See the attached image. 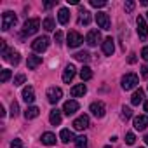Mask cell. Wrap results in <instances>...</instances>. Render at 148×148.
<instances>
[{
    "label": "cell",
    "mask_w": 148,
    "mask_h": 148,
    "mask_svg": "<svg viewBox=\"0 0 148 148\" xmlns=\"http://www.w3.org/2000/svg\"><path fill=\"white\" fill-rule=\"evenodd\" d=\"M145 112L148 113V101H145Z\"/></svg>",
    "instance_id": "44"
},
{
    "label": "cell",
    "mask_w": 148,
    "mask_h": 148,
    "mask_svg": "<svg viewBox=\"0 0 148 148\" xmlns=\"http://www.w3.org/2000/svg\"><path fill=\"white\" fill-rule=\"evenodd\" d=\"M82 42H84V37H82L79 32H75V30L70 32V33H68V37H66V44H68V47H70V49L79 47Z\"/></svg>",
    "instance_id": "4"
},
{
    "label": "cell",
    "mask_w": 148,
    "mask_h": 148,
    "mask_svg": "<svg viewBox=\"0 0 148 148\" xmlns=\"http://www.w3.org/2000/svg\"><path fill=\"white\" fill-rule=\"evenodd\" d=\"M26 64H28V70H35L38 64H42V58H40V56H35V54H32V56H28Z\"/></svg>",
    "instance_id": "18"
},
{
    "label": "cell",
    "mask_w": 148,
    "mask_h": 148,
    "mask_svg": "<svg viewBox=\"0 0 148 148\" xmlns=\"http://www.w3.org/2000/svg\"><path fill=\"white\" fill-rule=\"evenodd\" d=\"M47 47H49V38L47 37H38L32 42V49L35 52H44V51H47Z\"/></svg>",
    "instance_id": "5"
},
{
    "label": "cell",
    "mask_w": 148,
    "mask_h": 148,
    "mask_svg": "<svg viewBox=\"0 0 148 148\" xmlns=\"http://www.w3.org/2000/svg\"><path fill=\"white\" fill-rule=\"evenodd\" d=\"M63 38H64V37H63V32H56V33H54V42H56V44H61Z\"/></svg>",
    "instance_id": "38"
},
{
    "label": "cell",
    "mask_w": 148,
    "mask_h": 148,
    "mask_svg": "<svg viewBox=\"0 0 148 148\" xmlns=\"http://www.w3.org/2000/svg\"><path fill=\"white\" fill-rule=\"evenodd\" d=\"M42 28L45 30V32H52L54 28H56V25H54V19L49 16V18H45L44 21H42Z\"/></svg>",
    "instance_id": "26"
},
{
    "label": "cell",
    "mask_w": 148,
    "mask_h": 148,
    "mask_svg": "<svg viewBox=\"0 0 148 148\" xmlns=\"http://www.w3.org/2000/svg\"><path fill=\"white\" fill-rule=\"evenodd\" d=\"M103 52H105L106 56H112V54L115 52V40H113L112 37H108V38L103 40Z\"/></svg>",
    "instance_id": "15"
},
{
    "label": "cell",
    "mask_w": 148,
    "mask_h": 148,
    "mask_svg": "<svg viewBox=\"0 0 148 148\" xmlns=\"http://www.w3.org/2000/svg\"><path fill=\"white\" fill-rule=\"evenodd\" d=\"M125 143H127V145H134V143H136V136H134L132 132H127V134H125Z\"/></svg>",
    "instance_id": "36"
},
{
    "label": "cell",
    "mask_w": 148,
    "mask_h": 148,
    "mask_svg": "<svg viewBox=\"0 0 148 148\" xmlns=\"http://www.w3.org/2000/svg\"><path fill=\"white\" fill-rule=\"evenodd\" d=\"M58 21L61 23V25H66L68 21H70V11L68 9H59V14H58Z\"/></svg>",
    "instance_id": "22"
},
{
    "label": "cell",
    "mask_w": 148,
    "mask_h": 148,
    "mask_svg": "<svg viewBox=\"0 0 148 148\" xmlns=\"http://www.w3.org/2000/svg\"><path fill=\"white\" fill-rule=\"evenodd\" d=\"M145 143H146V145H148V134H146V136H145Z\"/></svg>",
    "instance_id": "46"
},
{
    "label": "cell",
    "mask_w": 148,
    "mask_h": 148,
    "mask_svg": "<svg viewBox=\"0 0 148 148\" xmlns=\"http://www.w3.org/2000/svg\"><path fill=\"white\" fill-rule=\"evenodd\" d=\"M96 23L101 30H110V18L106 12H98L96 14Z\"/></svg>",
    "instance_id": "10"
},
{
    "label": "cell",
    "mask_w": 148,
    "mask_h": 148,
    "mask_svg": "<svg viewBox=\"0 0 148 148\" xmlns=\"http://www.w3.org/2000/svg\"><path fill=\"white\" fill-rule=\"evenodd\" d=\"M40 28V19L38 18H32V19H26V23L23 25V32L21 35L23 37H30V35H35Z\"/></svg>",
    "instance_id": "1"
},
{
    "label": "cell",
    "mask_w": 148,
    "mask_h": 148,
    "mask_svg": "<svg viewBox=\"0 0 148 148\" xmlns=\"http://www.w3.org/2000/svg\"><path fill=\"white\" fill-rule=\"evenodd\" d=\"M75 66L73 64H66V68H64V71H63V82L64 84H70L71 80H73V77H75Z\"/></svg>",
    "instance_id": "13"
},
{
    "label": "cell",
    "mask_w": 148,
    "mask_h": 148,
    "mask_svg": "<svg viewBox=\"0 0 148 148\" xmlns=\"http://www.w3.org/2000/svg\"><path fill=\"white\" fill-rule=\"evenodd\" d=\"M141 77L143 79H148V64H143L141 66Z\"/></svg>",
    "instance_id": "39"
},
{
    "label": "cell",
    "mask_w": 148,
    "mask_h": 148,
    "mask_svg": "<svg viewBox=\"0 0 148 148\" xmlns=\"http://www.w3.org/2000/svg\"><path fill=\"white\" fill-rule=\"evenodd\" d=\"M91 5L92 7H105L106 2H105V0H91Z\"/></svg>",
    "instance_id": "37"
},
{
    "label": "cell",
    "mask_w": 148,
    "mask_h": 148,
    "mask_svg": "<svg viewBox=\"0 0 148 148\" xmlns=\"http://www.w3.org/2000/svg\"><path fill=\"white\" fill-rule=\"evenodd\" d=\"M86 92H87L86 84H79V86H75V87H71V96H73V98H80V96H84Z\"/></svg>",
    "instance_id": "19"
},
{
    "label": "cell",
    "mask_w": 148,
    "mask_h": 148,
    "mask_svg": "<svg viewBox=\"0 0 148 148\" xmlns=\"http://www.w3.org/2000/svg\"><path fill=\"white\" fill-rule=\"evenodd\" d=\"M148 127V115H138L134 117V129L136 131H143Z\"/></svg>",
    "instance_id": "14"
},
{
    "label": "cell",
    "mask_w": 148,
    "mask_h": 148,
    "mask_svg": "<svg viewBox=\"0 0 148 148\" xmlns=\"http://www.w3.org/2000/svg\"><path fill=\"white\" fill-rule=\"evenodd\" d=\"M141 58H143L145 61H148V45L143 47V51H141Z\"/></svg>",
    "instance_id": "40"
},
{
    "label": "cell",
    "mask_w": 148,
    "mask_h": 148,
    "mask_svg": "<svg viewBox=\"0 0 148 148\" xmlns=\"http://www.w3.org/2000/svg\"><path fill=\"white\" fill-rule=\"evenodd\" d=\"M79 110V103L75 101V99H70V101H66L64 105H63V112H64V115H73V113H75Z\"/></svg>",
    "instance_id": "12"
},
{
    "label": "cell",
    "mask_w": 148,
    "mask_h": 148,
    "mask_svg": "<svg viewBox=\"0 0 148 148\" xmlns=\"http://www.w3.org/2000/svg\"><path fill=\"white\" fill-rule=\"evenodd\" d=\"M59 138H61L63 143H70V141H75V139H77L75 134H73V131H70V129H61Z\"/></svg>",
    "instance_id": "17"
},
{
    "label": "cell",
    "mask_w": 148,
    "mask_h": 148,
    "mask_svg": "<svg viewBox=\"0 0 148 148\" xmlns=\"http://www.w3.org/2000/svg\"><path fill=\"white\" fill-rule=\"evenodd\" d=\"M91 113L94 115V117H98V119H101V117H105V113H106V106H105V103L103 101H94V103H91Z\"/></svg>",
    "instance_id": "6"
},
{
    "label": "cell",
    "mask_w": 148,
    "mask_h": 148,
    "mask_svg": "<svg viewBox=\"0 0 148 148\" xmlns=\"http://www.w3.org/2000/svg\"><path fill=\"white\" fill-rule=\"evenodd\" d=\"M91 23V12L89 11H86V9H82L80 11V18H79V25H89Z\"/></svg>",
    "instance_id": "23"
},
{
    "label": "cell",
    "mask_w": 148,
    "mask_h": 148,
    "mask_svg": "<svg viewBox=\"0 0 148 148\" xmlns=\"http://www.w3.org/2000/svg\"><path fill=\"white\" fill-rule=\"evenodd\" d=\"M89 127V117L87 115H80L77 117L75 120H73V129H77V131H84Z\"/></svg>",
    "instance_id": "11"
},
{
    "label": "cell",
    "mask_w": 148,
    "mask_h": 148,
    "mask_svg": "<svg viewBox=\"0 0 148 148\" xmlns=\"http://www.w3.org/2000/svg\"><path fill=\"white\" fill-rule=\"evenodd\" d=\"M19 115V105L18 101H12L11 103V117H18Z\"/></svg>",
    "instance_id": "33"
},
{
    "label": "cell",
    "mask_w": 148,
    "mask_h": 148,
    "mask_svg": "<svg viewBox=\"0 0 148 148\" xmlns=\"http://www.w3.org/2000/svg\"><path fill=\"white\" fill-rule=\"evenodd\" d=\"M105 148H112V146H105Z\"/></svg>",
    "instance_id": "48"
},
{
    "label": "cell",
    "mask_w": 148,
    "mask_h": 148,
    "mask_svg": "<svg viewBox=\"0 0 148 148\" xmlns=\"http://www.w3.org/2000/svg\"><path fill=\"white\" fill-rule=\"evenodd\" d=\"M136 25H138V35L141 40H146L148 38V26H146V21L143 16H138L136 19Z\"/></svg>",
    "instance_id": "7"
},
{
    "label": "cell",
    "mask_w": 148,
    "mask_h": 148,
    "mask_svg": "<svg viewBox=\"0 0 148 148\" xmlns=\"http://www.w3.org/2000/svg\"><path fill=\"white\" fill-rule=\"evenodd\" d=\"M38 113H40V110H38L37 106H28V108H26V112H25V117L30 120V119H35V117H38Z\"/></svg>",
    "instance_id": "27"
},
{
    "label": "cell",
    "mask_w": 148,
    "mask_h": 148,
    "mask_svg": "<svg viewBox=\"0 0 148 148\" xmlns=\"http://www.w3.org/2000/svg\"><path fill=\"white\" fill-rule=\"evenodd\" d=\"M73 58H75L77 61H82V63H87V61L91 59V54H89L87 51H80V52H77V54H73Z\"/></svg>",
    "instance_id": "28"
},
{
    "label": "cell",
    "mask_w": 148,
    "mask_h": 148,
    "mask_svg": "<svg viewBox=\"0 0 148 148\" xmlns=\"http://www.w3.org/2000/svg\"><path fill=\"white\" fill-rule=\"evenodd\" d=\"M11 75H12V71L11 70H2V75H0V82H7L9 79H11Z\"/></svg>",
    "instance_id": "34"
},
{
    "label": "cell",
    "mask_w": 148,
    "mask_h": 148,
    "mask_svg": "<svg viewBox=\"0 0 148 148\" xmlns=\"http://www.w3.org/2000/svg\"><path fill=\"white\" fill-rule=\"evenodd\" d=\"M16 23H18V18H16V14L12 11H5L2 14V30L4 32H7L12 26H16Z\"/></svg>",
    "instance_id": "2"
},
{
    "label": "cell",
    "mask_w": 148,
    "mask_h": 148,
    "mask_svg": "<svg viewBox=\"0 0 148 148\" xmlns=\"http://www.w3.org/2000/svg\"><path fill=\"white\" fill-rule=\"evenodd\" d=\"M9 61H11L14 66H18V64H19V61H21V58H19V52H14V51H12V52L9 54Z\"/></svg>",
    "instance_id": "30"
},
{
    "label": "cell",
    "mask_w": 148,
    "mask_h": 148,
    "mask_svg": "<svg viewBox=\"0 0 148 148\" xmlns=\"http://www.w3.org/2000/svg\"><path fill=\"white\" fill-rule=\"evenodd\" d=\"M134 7H136V4L132 2V0H127V2L124 4V9H125V12H132V11H134Z\"/></svg>",
    "instance_id": "35"
},
{
    "label": "cell",
    "mask_w": 148,
    "mask_h": 148,
    "mask_svg": "<svg viewBox=\"0 0 148 148\" xmlns=\"http://www.w3.org/2000/svg\"><path fill=\"white\" fill-rule=\"evenodd\" d=\"M146 19H148V12H146Z\"/></svg>",
    "instance_id": "47"
},
{
    "label": "cell",
    "mask_w": 148,
    "mask_h": 148,
    "mask_svg": "<svg viewBox=\"0 0 148 148\" xmlns=\"http://www.w3.org/2000/svg\"><path fill=\"white\" fill-rule=\"evenodd\" d=\"M23 99H25L28 105H32V103L35 101V91H33L32 86H28V87L23 89Z\"/></svg>",
    "instance_id": "16"
},
{
    "label": "cell",
    "mask_w": 148,
    "mask_h": 148,
    "mask_svg": "<svg viewBox=\"0 0 148 148\" xmlns=\"http://www.w3.org/2000/svg\"><path fill=\"white\" fill-rule=\"evenodd\" d=\"M141 5H148V0H141Z\"/></svg>",
    "instance_id": "45"
},
{
    "label": "cell",
    "mask_w": 148,
    "mask_h": 148,
    "mask_svg": "<svg viewBox=\"0 0 148 148\" xmlns=\"http://www.w3.org/2000/svg\"><path fill=\"white\" fill-rule=\"evenodd\" d=\"M40 141L44 145H47V146H52V145H56V136L52 132H44L42 138H40Z\"/></svg>",
    "instance_id": "21"
},
{
    "label": "cell",
    "mask_w": 148,
    "mask_h": 148,
    "mask_svg": "<svg viewBox=\"0 0 148 148\" xmlns=\"http://www.w3.org/2000/svg\"><path fill=\"white\" fill-rule=\"evenodd\" d=\"M136 59H138V58H136V54H134V52H131V54H129V63L132 64V63H136Z\"/></svg>",
    "instance_id": "42"
},
{
    "label": "cell",
    "mask_w": 148,
    "mask_h": 148,
    "mask_svg": "<svg viewBox=\"0 0 148 148\" xmlns=\"http://www.w3.org/2000/svg\"><path fill=\"white\" fill-rule=\"evenodd\" d=\"M61 98H63V91H61V87H49V89H47V99H49V103L56 105Z\"/></svg>",
    "instance_id": "8"
},
{
    "label": "cell",
    "mask_w": 148,
    "mask_h": 148,
    "mask_svg": "<svg viewBox=\"0 0 148 148\" xmlns=\"http://www.w3.org/2000/svg\"><path fill=\"white\" fill-rule=\"evenodd\" d=\"M99 40H101V33H99L98 30H91V32L87 33V37H86V42H87L89 47H96V45L99 44Z\"/></svg>",
    "instance_id": "9"
},
{
    "label": "cell",
    "mask_w": 148,
    "mask_h": 148,
    "mask_svg": "<svg viewBox=\"0 0 148 148\" xmlns=\"http://www.w3.org/2000/svg\"><path fill=\"white\" fill-rule=\"evenodd\" d=\"M49 120H51L52 125H59V124H61V112H59L58 108L51 110V113H49Z\"/></svg>",
    "instance_id": "20"
},
{
    "label": "cell",
    "mask_w": 148,
    "mask_h": 148,
    "mask_svg": "<svg viewBox=\"0 0 148 148\" xmlns=\"http://www.w3.org/2000/svg\"><path fill=\"white\" fill-rule=\"evenodd\" d=\"M138 82H139V79H138L136 73H125V75L122 77V89L124 91H131V89H134L138 86Z\"/></svg>",
    "instance_id": "3"
},
{
    "label": "cell",
    "mask_w": 148,
    "mask_h": 148,
    "mask_svg": "<svg viewBox=\"0 0 148 148\" xmlns=\"http://www.w3.org/2000/svg\"><path fill=\"white\" fill-rule=\"evenodd\" d=\"M25 80H26V75H25V73H19V75H16L14 77V86H23L25 84Z\"/></svg>",
    "instance_id": "32"
},
{
    "label": "cell",
    "mask_w": 148,
    "mask_h": 148,
    "mask_svg": "<svg viewBox=\"0 0 148 148\" xmlns=\"http://www.w3.org/2000/svg\"><path fill=\"white\" fill-rule=\"evenodd\" d=\"M143 98H145V92H143V89H138L132 96H131V103L136 106V105H139L141 101H143Z\"/></svg>",
    "instance_id": "24"
},
{
    "label": "cell",
    "mask_w": 148,
    "mask_h": 148,
    "mask_svg": "<svg viewBox=\"0 0 148 148\" xmlns=\"http://www.w3.org/2000/svg\"><path fill=\"white\" fill-rule=\"evenodd\" d=\"M75 148H87V138L86 136H79L75 139Z\"/></svg>",
    "instance_id": "29"
},
{
    "label": "cell",
    "mask_w": 148,
    "mask_h": 148,
    "mask_svg": "<svg viewBox=\"0 0 148 148\" xmlns=\"http://www.w3.org/2000/svg\"><path fill=\"white\" fill-rule=\"evenodd\" d=\"M120 117H122L124 120H129V119L132 117V110H131L129 106H122V113H120Z\"/></svg>",
    "instance_id": "31"
},
{
    "label": "cell",
    "mask_w": 148,
    "mask_h": 148,
    "mask_svg": "<svg viewBox=\"0 0 148 148\" xmlns=\"http://www.w3.org/2000/svg\"><path fill=\"white\" fill-rule=\"evenodd\" d=\"M54 5H56V2H47L44 7H45V9H51V7H54Z\"/></svg>",
    "instance_id": "43"
},
{
    "label": "cell",
    "mask_w": 148,
    "mask_h": 148,
    "mask_svg": "<svg viewBox=\"0 0 148 148\" xmlns=\"http://www.w3.org/2000/svg\"><path fill=\"white\" fill-rule=\"evenodd\" d=\"M80 79H82L84 82L92 79V70H91L89 66H82V70H80Z\"/></svg>",
    "instance_id": "25"
},
{
    "label": "cell",
    "mask_w": 148,
    "mask_h": 148,
    "mask_svg": "<svg viewBox=\"0 0 148 148\" xmlns=\"http://www.w3.org/2000/svg\"><path fill=\"white\" fill-rule=\"evenodd\" d=\"M11 148H21V139H14L11 143Z\"/></svg>",
    "instance_id": "41"
}]
</instances>
